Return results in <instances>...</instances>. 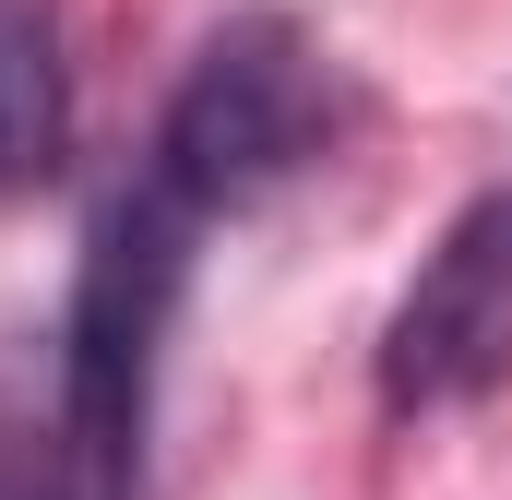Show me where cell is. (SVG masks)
<instances>
[{"instance_id": "4", "label": "cell", "mask_w": 512, "mask_h": 500, "mask_svg": "<svg viewBox=\"0 0 512 500\" xmlns=\"http://www.w3.org/2000/svg\"><path fill=\"white\" fill-rule=\"evenodd\" d=\"M72 155V60L48 0H0V203L48 191Z\"/></svg>"}, {"instance_id": "2", "label": "cell", "mask_w": 512, "mask_h": 500, "mask_svg": "<svg viewBox=\"0 0 512 500\" xmlns=\"http://www.w3.org/2000/svg\"><path fill=\"white\" fill-rule=\"evenodd\" d=\"M334 60L286 24V12H227L203 36V60L179 72L167 120H155V191H179L203 227L251 215L262 191H286L298 167H322L334 143Z\"/></svg>"}, {"instance_id": "1", "label": "cell", "mask_w": 512, "mask_h": 500, "mask_svg": "<svg viewBox=\"0 0 512 500\" xmlns=\"http://www.w3.org/2000/svg\"><path fill=\"white\" fill-rule=\"evenodd\" d=\"M191 239H203V215L179 191L131 179L72 262V310H60V346H48V417L108 489H143V429H155L167 322L191 298Z\"/></svg>"}, {"instance_id": "3", "label": "cell", "mask_w": 512, "mask_h": 500, "mask_svg": "<svg viewBox=\"0 0 512 500\" xmlns=\"http://www.w3.org/2000/svg\"><path fill=\"white\" fill-rule=\"evenodd\" d=\"M501 381H512V179L477 191L429 239L417 286L382 322V405L393 417H441V405H477Z\"/></svg>"}, {"instance_id": "5", "label": "cell", "mask_w": 512, "mask_h": 500, "mask_svg": "<svg viewBox=\"0 0 512 500\" xmlns=\"http://www.w3.org/2000/svg\"><path fill=\"white\" fill-rule=\"evenodd\" d=\"M0 500H143V489H108L36 393H0Z\"/></svg>"}]
</instances>
